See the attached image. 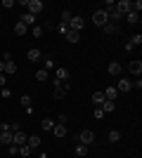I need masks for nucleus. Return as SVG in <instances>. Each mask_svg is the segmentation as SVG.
<instances>
[{
    "label": "nucleus",
    "instance_id": "1",
    "mask_svg": "<svg viewBox=\"0 0 142 158\" xmlns=\"http://www.w3.org/2000/svg\"><path fill=\"white\" fill-rule=\"evenodd\" d=\"M67 92H69V85L67 83H59V80H54V87H52V94L57 99H64L67 97Z\"/></svg>",
    "mask_w": 142,
    "mask_h": 158
},
{
    "label": "nucleus",
    "instance_id": "2",
    "mask_svg": "<svg viewBox=\"0 0 142 158\" xmlns=\"http://www.w3.org/2000/svg\"><path fill=\"white\" fill-rule=\"evenodd\" d=\"M26 12L33 14V17H38V14L43 12V2H41V0H28V2H26Z\"/></svg>",
    "mask_w": 142,
    "mask_h": 158
},
{
    "label": "nucleus",
    "instance_id": "3",
    "mask_svg": "<svg viewBox=\"0 0 142 158\" xmlns=\"http://www.w3.org/2000/svg\"><path fill=\"white\" fill-rule=\"evenodd\" d=\"M78 139H81L78 144H85V146H90V144L95 142V132H93V130H83L81 135H78Z\"/></svg>",
    "mask_w": 142,
    "mask_h": 158
},
{
    "label": "nucleus",
    "instance_id": "4",
    "mask_svg": "<svg viewBox=\"0 0 142 158\" xmlns=\"http://www.w3.org/2000/svg\"><path fill=\"white\" fill-rule=\"evenodd\" d=\"M130 90H133V80H128V78H121L118 80V85H116V92H130Z\"/></svg>",
    "mask_w": 142,
    "mask_h": 158
},
{
    "label": "nucleus",
    "instance_id": "5",
    "mask_svg": "<svg viewBox=\"0 0 142 158\" xmlns=\"http://www.w3.org/2000/svg\"><path fill=\"white\" fill-rule=\"evenodd\" d=\"M93 21H95V26H104V24H107V12H104V10H97V12L93 14Z\"/></svg>",
    "mask_w": 142,
    "mask_h": 158
},
{
    "label": "nucleus",
    "instance_id": "6",
    "mask_svg": "<svg viewBox=\"0 0 142 158\" xmlns=\"http://www.w3.org/2000/svg\"><path fill=\"white\" fill-rule=\"evenodd\" d=\"M26 139H28V137H26L21 130H19V132H12V144H14V146H24V144H26Z\"/></svg>",
    "mask_w": 142,
    "mask_h": 158
},
{
    "label": "nucleus",
    "instance_id": "7",
    "mask_svg": "<svg viewBox=\"0 0 142 158\" xmlns=\"http://www.w3.org/2000/svg\"><path fill=\"white\" fill-rule=\"evenodd\" d=\"M69 28H71V31H78L81 33V28H83V17H71V21H69Z\"/></svg>",
    "mask_w": 142,
    "mask_h": 158
},
{
    "label": "nucleus",
    "instance_id": "8",
    "mask_svg": "<svg viewBox=\"0 0 142 158\" xmlns=\"http://www.w3.org/2000/svg\"><path fill=\"white\" fill-rule=\"evenodd\" d=\"M69 78H71V71L64 69V66H59V69H57V80H59V83H67Z\"/></svg>",
    "mask_w": 142,
    "mask_h": 158
},
{
    "label": "nucleus",
    "instance_id": "9",
    "mask_svg": "<svg viewBox=\"0 0 142 158\" xmlns=\"http://www.w3.org/2000/svg\"><path fill=\"white\" fill-rule=\"evenodd\" d=\"M26 59H28V61H41V59H43L41 50H38V47H31V50H28V54H26Z\"/></svg>",
    "mask_w": 142,
    "mask_h": 158
},
{
    "label": "nucleus",
    "instance_id": "10",
    "mask_svg": "<svg viewBox=\"0 0 142 158\" xmlns=\"http://www.w3.org/2000/svg\"><path fill=\"white\" fill-rule=\"evenodd\" d=\"M128 71L133 73V76H137V78H140V73H142V61H130V64H128Z\"/></svg>",
    "mask_w": 142,
    "mask_h": 158
},
{
    "label": "nucleus",
    "instance_id": "11",
    "mask_svg": "<svg viewBox=\"0 0 142 158\" xmlns=\"http://www.w3.org/2000/svg\"><path fill=\"white\" fill-rule=\"evenodd\" d=\"M102 92H104V99H107V102H116V97H118L116 87H107V90H102Z\"/></svg>",
    "mask_w": 142,
    "mask_h": 158
},
{
    "label": "nucleus",
    "instance_id": "12",
    "mask_svg": "<svg viewBox=\"0 0 142 158\" xmlns=\"http://www.w3.org/2000/svg\"><path fill=\"white\" fill-rule=\"evenodd\" d=\"M104 102H107V99H104V92H102V90L93 92V104H95V106H102Z\"/></svg>",
    "mask_w": 142,
    "mask_h": 158
},
{
    "label": "nucleus",
    "instance_id": "13",
    "mask_svg": "<svg viewBox=\"0 0 142 158\" xmlns=\"http://www.w3.org/2000/svg\"><path fill=\"white\" fill-rule=\"evenodd\" d=\"M52 132H54V137H67V127L62 125V123H54V127H52Z\"/></svg>",
    "mask_w": 142,
    "mask_h": 158
},
{
    "label": "nucleus",
    "instance_id": "14",
    "mask_svg": "<svg viewBox=\"0 0 142 158\" xmlns=\"http://www.w3.org/2000/svg\"><path fill=\"white\" fill-rule=\"evenodd\" d=\"M19 21L24 24V26H31V24H36V17H33V14H28V12H24Z\"/></svg>",
    "mask_w": 142,
    "mask_h": 158
},
{
    "label": "nucleus",
    "instance_id": "15",
    "mask_svg": "<svg viewBox=\"0 0 142 158\" xmlns=\"http://www.w3.org/2000/svg\"><path fill=\"white\" fill-rule=\"evenodd\" d=\"M64 38H67V43H78V40H81V33H78V31H71V28H69V33L64 35Z\"/></svg>",
    "mask_w": 142,
    "mask_h": 158
},
{
    "label": "nucleus",
    "instance_id": "16",
    "mask_svg": "<svg viewBox=\"0 0 142 158\" xmlns=\"http://www.w3.org/2000/svg\"><path fill=\"white\" fill-rule=\"evenodd\" d=\"M0 144L12 146V132H0Z\"/></svg>",
    "mask_w": 142,
    "mask_h": 158
},
{
    "label": "nucleus",
    "instance_id": "17",
    "mask_svg": "<svg viewBox=\"0 0 142 158\" xmlns=\"http://www.w3.org/2000/svg\"><path fill=\"white\" fill-rule=\"evenodd\" d=\"M107 71H109V76H118V73H121V64H118V61H111Z\"/></svg>",
    "mask_w": 142,
    "mask_h": 158
},
{
    "label": "nucleus",
    "instance_id": "18",
    "mask_svg": "<svg viewBox=\"0 0 142 158\" xmlns=\"http://www.w3.org/2000/svg\"><path fill=\"white\" fill-rule=\"evenodd\" d=\"M126 21H128L130 26H135V24H140V14H135V12H128V14H126Z\"/></svg>",
    "mask_w": 142,
    "mask_h": 158
},
{
    "label": "nucleus",
    "instance_id": "19",
    "mask_svg": "<svg viewBox=\"0 0 142 158\" xmlns=\"http://www.w3.org/2000/svg\"><path fill=\"white\" fill-rule=\"evenodd\" d=\"M17 73V64L14 61H5V76H14Z\"/></svg>",
    "mask_w": 142,
    "mask_h": 158
},
{
    "label": "nucleus",
    "instance_id": "20",
    "mask_svg": "<svg viewBox=\"0 0 142 158\" xmlns=\"http://www.w3.org/2000/svg\"><path fill=\"white\" fill-rule=\"evenodd\" d=\"M100 109H102V111H104V113H111V111H114V109H116V102H104V104H102Z\"/></svg>",
    "mask_w": 142,
    "mask_h": 158
},
{
    "label": "nucleus",
    "instance_id": "21",
    "mask_svg": "<svg viewBox=\"0 0 142 158\" xmlns=\"http://www.w3.org/2000/svg\"><path fill=\"white\" fill-rule=\"evenodd\" d=\"M26 144L31 146V149H38V146H41V137H36V135H33V137L26 139Z\"/></svg>",
    "mask_w": 142,
    "mask_h": 158
},
{
    "label": "nucleus",
    "instance_id": "22",
    "mask_svg": "<svg viewBox=\"0 0 142 158\" xmlns=\"http://www.w3.org/2000/svg\"><path fill=\"white\" fill-rule=\"evenodd\" d=\"M76 156H78V158L88 156V146H85V144H78V146H76Z\"/></svg>",
    "mask_w": 142,
    "mask_h": 158
},
{
    "label": "nucleus",
    "instance_id": "23",
    "mask_svg": "<svg viewBox=\"0 0 142 158\" xmlns=\"http://www.w3.org/2000/svg\"><path fill=\"white\" fill-rule=\"evenodd\" d=\"M19 153H21V156H24V158H28V156H31V153H33V149H31V146H28V144H24V146H19Z\"/></svg>",
    "mask_w": 142,
    "mask_h": 158
},
{
    "label": "nucleus",
    "instance_id": "24",
    "mask_svg": "<svg viewBox=\"0 0 142 158\" xmlns=\"http://www.w3.org/2000/svg\"><path fill=\"white\" fill-rule=\"evenodd\" d=\"M26 31H28V26H24L21 21H17V26H14V33H17V35H24Z\"/></svg>",
    "mask_w": 142,
    "mask_h": 158
},
{
    "label": "nucleus",
    "instance_id": "25",
    "mask_svg": "<svg viewBox=\"0 0 142 158\" xmlns=\"http://www.w3.org/2000/svg\"><path fill=\"white\" fill-rule=\"evenodd\" d=\"M118 139H121V132H118V130H111V132H109V142H111V144H116Z\"/></svg>",
    "mask_w": 142,
    "mask_h": 158
},
{
    "label": "nucleus",
    "instance_id": "26",
    "mask_svg": "<svg viewBox=\"0 0 142 158\" xmlns=\"http://www.w3.org/2000/svg\"><path fill=\"white\" fill-rule=\"evenodd\" d=\"M54 28L59 31V35H67V33H69V24H62V21H59V24H57Z\"/></svg>",
    "mask_w": 142,
    "mask_h": 158
},
{
    "label": "nucleus",
    "instance_id": "27",
    "mask_svg": "<svg viewBox=\"0 0 142 158\" xmlns=\"http://www.w3.org/2000/svg\"><path fill=\"white\" fill-rule=\"evenodd\" d=\"M12 97V90L10 87H0V99H10Z\"/></svg>",
    "mask_w": 142,
    "mask_h": 158
},
{
    "label": "nucleus",
    "instance_id": "28",
    "mask_svg": "<svg viewBox=\"0 0 142 158\" xmlns=\"http://www.w3.org/2000/svg\"><path fill=\"white\" fill-rule=\"evenodd\" d=\"M36 78L41 80V83H45V80H47V71H45V69H41V71H36Z\"/></svg>",
    "mask_w": 142,
    "mask_h": 158
},
{
    "label": "nucleus",
    "instance_id": "29",
    "mask_svg": "<svg viewBox=\"0 0 142 158\" xmlns=\"http://www.w3.org/2000/svg\"><path fill=\"white\" fill-rule=\"evenodd\" d=\"M102 28H104V33H116V24H111V21H107Z\"/></svg>",
    "mask_w": 142,
    "mask_h": 158
},
{
    "label": "nucleus",
    "instance_id": "30",
    "mask_svg": "<svg viewBox=\"0 0 142 158\" xmlns=\"http://www.w3.org/2000/svg\"><path fill=\"white\" fill-rule=\"evenodd\" d=\"M71 17H74V14L69 12V10H64V12H62V24H69V21H71Z\"/></svg>",
    "mask_w": 142,
    "mask_h": 158
},
{
    "label": "nucleus",
    "instance_id": "31",
    "mask_svg": "<svg viewBox=\"0 0 142 158\" xmlns=\"http://www.w3.org/2000/svg\"><path fill=\"white\" fill-rule=\"evenodd\" d=\"M128 43H130L133 47H135V45H140V43H142V35H140V33H135V35H133V38H130Z\"/></svg>",
    "mask_w": 142,
    "mask_h": 158
},
{
    "label": "nucleus",
    "instance_id": "32",
    "mask_svg": "<svg viewBox=\"0 0 142 158\" xmlns=\"http://www.w3.org/2000/svg\"><path fill=\"white\" fill-rule=\"evenodd\" d=\"M104 116H107V113L102 111L100 106H95V118H97V120H102V118H104Z\"/></svg>",
    "mask_w": 142,
    "mask_h": 158
},
{
    "label": "nucleus",
    "instance_id": "33",
    "mask_svg": "<svg viewBox=\"0 0 142 158\" xmlns=\"http://www.w3.org/2000/svg\"><path fill=\"white\" fill-rule=\"evenodd\" d=\"M31 102H33V99L28 97V94H24V97H21V104H24V109H28V106H31Z\"/></svg>",
    "mask_w": 142,
    "mask_h": 158
},
{
    "label": "nucleus",
    "instance_id": "34",
    "mask_svg": "<svg viewBox=\"0 0 142 158\" xmlns=\"http://www.w3.org/2000/svg\"><path fill=\"white\" fill-rule=\"evenodd\" d=\"M31 33H33L36 38H41V35H43V26H33V28H31Z\"/></svg>",
    "mask_w": 142,
    "mask_h": 158
},
{
    "label": "nucleus",
    "instance_id": "35",
    "mask_svg": "<svg viewBox=\"0 0 142 158\" xmlns=\"http://www.w3.org/2000/svg\"><path fill=\"white\" fill-rule=\"evenodd\" d=\"M7 153H10V156H17V153H19V146H7Z\"/></svg>",
    "mask_w": 142,
    "mask_h": 158
},
{
    "label": "nucleus",
    "instance_id": "36",
    "mask_svg": "<svg viewBox=\"0 0 142 158\" xmlns=\"http://www.w3.org/2000/svg\"><path fill=\"white\" fill-rule=\"evenodd\" d=\"M54 127V120H43V130H52Z\"/></svg>",
    "mask_w": 142,
    "mask_h": 158
},
{
    "label": "nucleus",
    "instance_id": "37",
    "mask_svg": "<svg viewBox=\"0 0 142 158\" xmlns=\"http://www.w3.org/2000/svg\"><path fill=\"white\" fill-rule=\"evenodd\" d=\"M47 69H54V59H52V57H47V59H45V71H47Z\"/></svg>",
    "mask_w": 142,
    "mask_h": 158
},
{
    "label": "nucleus",
    "instance_id": "38",
    "mask_svg": "<svg viewBox=\"0 0 142 158\" xmlns=\"http://www.w3.org/2000/svg\"><path fill=\"white\" fill-rule=\"evenodd\" d=\"M2 7H7V10H12V7H14V0H2Z\"/></svg>",
    "mask_w": 142,
    "mask_h": 158
},
{
    "label": "nucleus",
    "instance_id": "39",
    "mask_svg": "<svg viewBox=\"0 0 142 158\" xmlns=\"http://www.w3.org/2000/svg\"><path fill=\"white\" fill-rule=\"evenodd\" d=\"M5 83H7V80H5V73H0V87H5Z\"/></svg>",
    "mask_w": 142,
    "mask_h": 158
},
{
    "label": "nucleus",
    "instance_id": "40",
    "mask_svg": "<svg viewBox=\"0 0 142 158\" xmlns=\"http://www.w3.org/2000/svg\"><path fill=\"white\" fill-rule=\"evenodd\" d=\"M0 73H5V61H0Z\"/></svg>",
    "mask_w": 142,
    "mask_h": 158
},
{
    "label": "nucleus",
    "instance_id": "41",
    "mask_svg": "<svg viewBox=\"0 0 142 158\" xmlns=\"http://www.w3.org/2000/svg\"><path fill=\"white\" fill-rule=\"evenodd\" d=\"M0 132H2V130H0Z\"/></svg>",
    "mask_w": 142,
    "mask_h": 158
},
{
    "label": "nucleus",
    "instance_id": "42",
    "mask_svg": "<svg viewBox=\"0 0 142 158\" xmlns=\"http://www.w3.org/2000/svg\"><path fill=\"white\" fill-rule=\"evenodd\" d=\"M0 146H2V144H0Z\"/></svg>",
    "mask_w": 142,
    "mask_h": 158
}]
</instances>
